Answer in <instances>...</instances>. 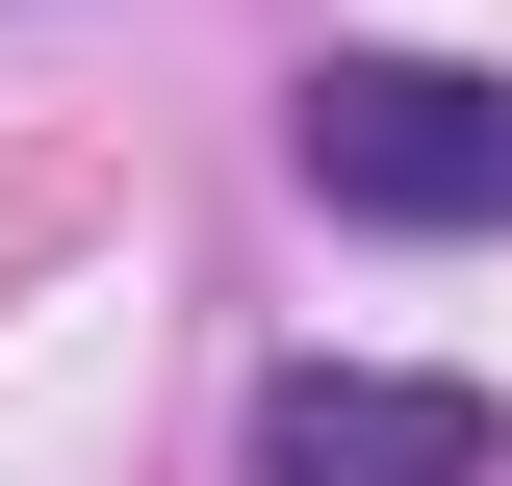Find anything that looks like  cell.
I'll return each mask as SVG.
<instances>
[{"label":"cell","mask_w":512,"mask_h":486,"mask_svg":"<svg viewBox=\"0 0 512 486\" xmlns=\"http://www.w3.org/2000/svg\"><path fill=\"white\" fill-rule=\"evenodd\" d=\"M282 154L333 231H512V77H461V52H308Z\"/></svg>","instance_id":"obj_1"},{"label":"cell","mask_w":512,"mask_h":486,"mask_svg":"<svg viewBox=\"0 0 512 486\" xmlns=\"http://www.w3.org/2000/svg\"><path fill=\"white\" fill-rule=\"evenodd\" d=\"M487 461H512V410L436 359H282L256 384V486H487Z\"/></svg>","instance_id":"obj_2"}]
</instances>
